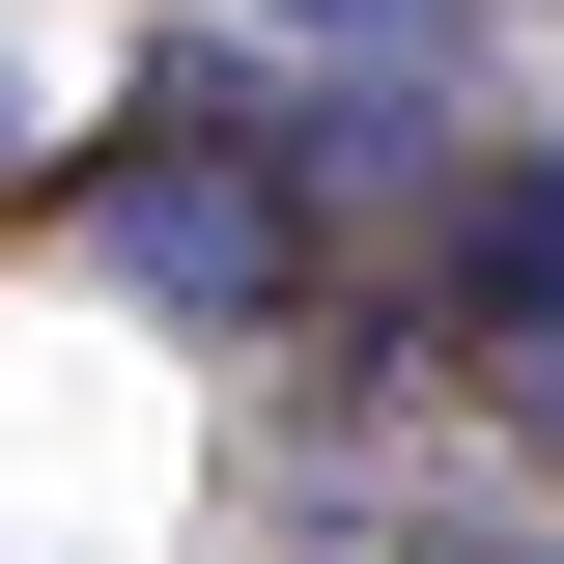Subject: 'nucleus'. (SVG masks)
Listing matches in <instances>:
<instances>
[{
    "mask_svg": "<svg viewBox=\"0 0 564 564\" xmlns=\"http://www.w3.org/2000/svg\"><path fill=\"white\" fill-rule=\"evenodd\" d=\"M85 254H113L170 339H282V311H311V141H282V85L170 57L113 141H85Z\"/></svg>",
    "mask_w": 564,
    "mask_h": 564,
    "instance_id": "obj_1",
    "label": "nucleus"
},
{
    "mask_svg": "<svg viewBox=\"0 0 564 564\" xmlns=\"http://www.w3.org/2000/svg\"><path fill=\"white\" fill-rule=\"evenodd\" d=\"M536 339H564V141L452 198V367H536Z\"/></svg>",
    "mask_w": 564,
    "mask_h": 564,
    "instance_id": "obj_2",
    "label": "nucleus"
},
{
    "mask_svg": "<svg viewBox=\"0 0 564 564\" xmlns=\"http://www.w3.org/2000/svg\"><path fill=\"white\" fill-rule=\"evenodd\" d=\"M0 170H29V85H0Z\"/></svg>",
    "mask_w": 564,
    "mask_h": 564,
    "instance_id": "obj_3",
    "label": "nucleus"
}]
</instances>
